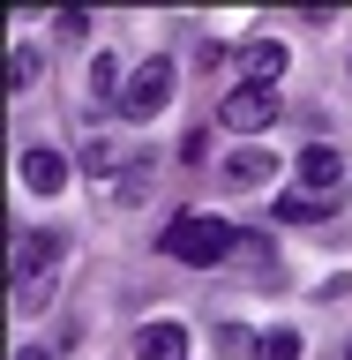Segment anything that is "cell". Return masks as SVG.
<instances>
[{"mask_svg": "<svg viewBox=\"0 0 352 360\" xmlns=\"http://www.w3.org/2000/svg\"><path fill=\"white\" fill-rule=\"evenodd\" d=\"M90 173H120V165H128V150H120V143H105V135H90V158H83ZM135 173V165H128Z\"/></svg>", "mask_w": 352, "mask_h": 360, "instance_id": "7c38bea8", "label": "cell"}, {"mask_svg": "<svg viewBox=\"0 0 352 360\" xmlns=\"http://www.w3.org/2000/svg\"><path fill=\"white\" fill-rule=\"evenodd\" d=\"M157 248H165L173 263H188V270H218L225 255H240V233L225 218H210V210H180V218L157 233Z\"/></svg>", "mask_w": 352, "mask_h": 360, "instance_id": "6da1fadb", "label": "cell"}, {"mask_svg": "<svg viewBox=\"0 0 352 360\" xmlns=\"http://www.w3.org/2000/svg\"><path fill=\"white\" fill-rule=\"evenodd\" d=\"M15 173H22L30 195H60V188H67V158H60V150H22Z\"/></svg>", "mask_w": 352, "mask_h": 360, "instance_id": "8992f818", "label": "cell"}, {"mask_svg": "<svg viewBox=\"0 0 352 360\" xmlns=\"http://www.w3.org/2000/svg\"><path fill=\"white\" fill-rule=\"evenodd\" d=\"M337 210V195H300V188H292V195H278V218L285 225H308V218H330Z\"/></svg>", "mask_w": 352, "mask_h": 360, "instance_id": "30bf717a", "label": "cell"}, {"mask_svg": "<svg viewBox=\"0 0 352 360\" xmlns=\"http://www.w3.org/2000/svg\"><path fill=\"white\" fill-rule=\"evenodd\" d=\"M120 90H128V83H120V68H112V53H90V98H98V105H105V98L120 105Z\"/></svg>", "mask_w": 352, "mask_h": 360, "instance_id": "8fae6325", "label": "cell"}, {"mask_svg": "<svg viewBox=\"0 0 352 360\" xmlns=\"http://www.w3.org/2000/svg\"><path fill=\"white\" fill-rule=\"evenodd\" d=\"M218 345H225V360H233V353H255L263 338H255V330H240V323H225V330H218Z\"/></svg>", "mask_w": 352, "mask_h": 360, "instance_id": "9a60e30c", "label": "cell"}, {"mask_svg": "<svg viewBox=\"0 0 352 360\" xmlns=\"http://www.w3.org/2000/svg\"><path fill=\"white\" fill-rule=\"evenodd\" d=\"M8 83H15V90L38 83V45H15V60H8Z\"/></svg>", "mask_w": 352, "mask_h": 360, "instance_id": "5bb4252c", "label": "cell"}, {"mask_svg": "<svg viewBox=\"0 0 352 360\" xmlns=\"http://www.w3.org/2000/svg\"><path fill=\"white\" fill-rule=\"evenodd\" d=\"M278 112H285V105H278V90H263V83H240V90H233V98L218 105V120H225L233 135H263L270 120H278Z\"/></svg>", "mask_w": 352, "mask_h": 360, "instance_id": "3957f363", "label": "cell"}, {"mask_svg": "<svg viewBox=\"0 0 352 360\" xmlns=\"http://www.w3.org/2000/svg\"><path fill=\"white\" fill-rule=\"evenodd\" d=\"M60 255V233H45V225H30V233H15V285L30 292V278H38L45 263Z\"/></svg>", "mask_w": 352, "mask_h": 360, "instance_id": "5b68a950", "label": "cell"}, {"mask_svg": "<svg viewBox=\"0 0 352 360\" xmlns=\"http://www.w3.org/2000/svg\"><path fill=\"white\" fill-rule=\"evenodd\" d=\"M173 60H165V53H150V60L135 68L128 75V90H120V120H157V112L173 105Z\"/></svg>", "mask_w": 352, "mask_h": 360, "instance_id": "7a4b0ae2", "label": "cell"}, {"mask_svg": "<svg viewBox=\"0 0 352 360\" xmlns=\"http://www.w3.org/2000/svg\"><path fill=\"white\" fill-rule=\"evenodd\" d=\"M270 173H278V158H263V150H233L225 158V188H263Z\"/></svg>", "mask_w": 352, "mask_h": 360, "instance_id": "9c48e42d", "label": "cell"}, {"mask_svg": "<svg viewBox=\"0 0 352 360\" xmlns=\"http://www.w3.org/2000/svg\"><path fill=\"white\" fill-rule=\"evenodd\" d=\"M285 45L278 38H255V45H240V68H247V83H263V90H278V75H285Z\"/></svg>", "mask_w": 352, "mask_h": 360, "instance_id": "52a82bcc", "label": "cell"}, {"mask_svg": "<svg viewBox=\"0 0 352 360\" xmlns=\"http://www.w3.org/2000/svg\"><path fill=\"white\" fill-rule=\"evenodd\" d=\"M337 173H345V165H337L330 143H308V150H300V165H292L300 195H337Z\"/></svg>", "mask_w": 352, "mask_h": 360, "instance_id": "277c9868", "label": "cell"}, {"mask_svg": "<svg viewBox=\"0 0 352 360\" xmlns=\"http://www.w3.org/2000/svg\"><path fill=\"white\" fill-rule=\"evenodd\" d=\"M135 360H188V330L180 323H143L135 330Z\"/></svg>", "mask_w": 352, "mask_h": 360, "instance_id": "ba28073f", "label": "cell"}, {"mask_svg": "<svg viewBox=\"0 0 352 360\" xmlns=\"http://www.w3.org/2000/svg\"><path fill=\"white\" fill-rule=\"evenodd\" d=\"M255 360H300V330H263Z\"/></svg>", "mask_w": 352, "mask_h": 360, "instance_id": "4fadbf2b", "label": "cell"}, {"mask_svg": "<svg viewBox=\"0 0 352 360\" xmlns=\"http://www.w3.org/2000/svg\"><path fill=\"white\" fill-rule=\"evenodd\" d=\"M15 360H45V353H38V345H22V353H15Z\"/></svg>", "mask_w": 352, "mask_h": 360, "instance_id": "2e32d148", "label": "cell"}]
</instances>
